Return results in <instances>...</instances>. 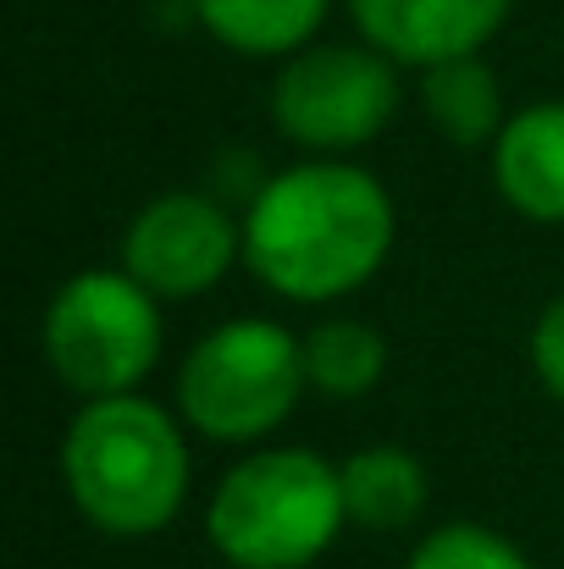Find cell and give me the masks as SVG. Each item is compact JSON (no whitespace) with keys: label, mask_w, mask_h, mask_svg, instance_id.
<instances>
[{"label":"cell","mask_w":564,"mask_h":569,"mask_svg":"<svg viewBox=\"0 0 564 569\" xmlns=\"http://www.w3.org/2000/svg\"><path fill=\"white\" fill-rule=\"evenodd\" d=\"M238 216L244 271L299 310L355 299L398 243V204L355 156H299L277 167Z\"/></svg>","instance_id":"obj_1"},{"label":"cell","mask_w":564,"mask_h":569,"mask_svg":"<svg viewBox=\"0 0 564 569\" xmlns=\"http://www.w3.org/2000/svg\"><path fill=\"white\" fill-rule=\"evenodd\" d=\"M305 398L310 377L299 332L271 316H227L184 349L172 409L199 442L244 453L277 442Z\"/></svg>","instance_id":"obj_4"},{"label":"cell","mask_w":564,"mask_h":569,"mask_svg":"<svg viewBox=\"0 0 564 569\" xmlns=\"http://www.w3.org/2000/svg\"><path fill=\"white\" fill-rule=\"evenodd\" d=\"M305 343V377H310V398H327V403H360L372 398L376 387L387 381L393 366V349H387V332L366 321V316H321L299 332Z\"/></svg>","instance_id":"obj_13"},{"label":"cell","mask_w":564,"mask_h":569,"mask_svg":"<svg viewBox=\"0 0 564 569\" xmlns=\"http://www.w3.org/2000/svg\"><path fill=\"white\" fill-rule=\"evenodd\" d=\"M526 360H532V377L543 381V392L564 403V288L537 310L532 338H526Z\"/></svg>","instance_id":"obj_15"},{"label":"cell","mask_w":564,"mask_h":569,"mask_svg":"<svg viewBox=\"0 0 564 569\" xmlns=\"http://www.w3.org/2000/svg\"><path fill=\"white\" fill-rule=\"evenodd\" d=\"M39 355L78 403L145 392L167 355V305L122 266L72 271L44 299Z\"/></svg>","instance_id":"obj_5"},{"label":"cell","mask_w":564,"mask_h":569,"mask_svg":"<svg viewBox=\"0 0 564 569\" xmlns=\"http://www.w3.org/2000/svg\"><path fill=\"white\" fill-rule=\"evenodd\" d=\"M404 106V67L376 44L355 39H316L277 61L266 111L271 128L299 156H360L376 144Z\"/></svg>","instance_id":"obj_6"},{"label":"cell","mask_w":564,"mask_h":569,"mask_svg":"<svg viewBox=\"0 0 564 569\" xmlns=\"http://www.w3.org/2000/svg\"><path fill=\"white\" fill-rule=\"evenodd\" d=\"M199 526L227 569H316L349 531L338 459L305 442L244 448L210 487Z\"/></svg>","instance_id":"obj_3"},{"label":"cell","mask_w":564,"mask_h":569,"mask_svg":"<svg viewBox=\"0 0 564 569\" xmlns=\"http://www.w3.org/2000/svg\"><path fill=\"white\" fill-rule=\"evenodd\" d=\"M398 569H537V565H532V553L515 537H504V531H493L482 520H443V526L415 537L409 559Z\"/></svg>","instance_id":"obj_14"},{"label":"cell","mask_w":564,"mask_h":569,"mask_svg":"<svg viewBox=\"0 0 564 569\" xmlns=\"http://www.w3.org/2000/svg\"><path fill=\"white\" fill-rule=\"evenodd\" d=\"M333 0H188L199 33L244 61H288L294 50L316 44Z\"/></svg>","instance_id":"obj_12"},{"label":"cell","mask_w":564,"mask_h":569,"mask_svg":"<svg viewBox=\"0 0 564 569\" xmlns=\"http://www.w3.org/2000/svg\"><path fill=\"white\" fill-rule=\"evenodd\" d=\"M498 199L532 221L564 227V100H532L509 111L504 133L487 150Z\"/></svg>","instance_id":"obj_9"},{"label":"cell","mask_w":564,"mask_h":569,"mask_svg":"<svg viewBox=\"0 0 564 569\" xmlns=\"http://www.w3.org/2000/svg\"><path fill=\"white\" fill-rule=\"evenodd\" d=\"M344 11L366 44L393 56L404 72H426L454 56H482L515 0H344Z\"/></svg>","instance_id":"obj_8"},{"label":"cell","mask_w":564,"mask_h":569,"mask_svg":"<svg viewBox=\"0 0 564 569\" xmlns=\"http://www.w3.org/2000/svg\"><path fill=\"white\" fill-rule=\"evenodd\" d=\"M338 476H344L349 531L404 537L432 509V476H426L420 453H409L398 442H366V448H355L349 459H338Z\"/></svg>","instance_id":"obj_10"},{"label":"cell","mask_w":564,"mask_h":569,"mask_svg":"<svg viewBox=\"0 0 564 569\" xmlns=\"http://www.w3.org/2000/svg\"><path fill=\"white\" fill-rule=\"evenodd\" d=\"M415 106L426 128L454 150H493V139L509 122L504 83L487 67V56H454V61L415 72Z\"/></svg>","instance_id":"obj_11"},{"label":"cell","mask_w":564,"mask_h":569,"mask_svg":"<svg viewBox=\"0 0 564 569\" xmlns=\"http://www.w3.org/2000/svg\"><path fill=\"white\" fill-rule=\"evenodd\" d=\"M184 415L150 392L89 398L61 431V487L78 520L111 542L172 531L194 492V448Z\"/></svg>","instance_id":"obj_2"},{"label":"cell","mask_w":564,"mask_h":569,"mask_svg":"<svg viewBox=\"0 0 564 569\" xmlns=\"http://www.w3.org/2000/svg\"><path fill=\"white\" fill-rule=\"evenodd\" d=\"M117 266L161 305H194L244 266V216L210 189H167L128 216Z\"/></svg>","instance_id":"obj_7"}]
</instances>
